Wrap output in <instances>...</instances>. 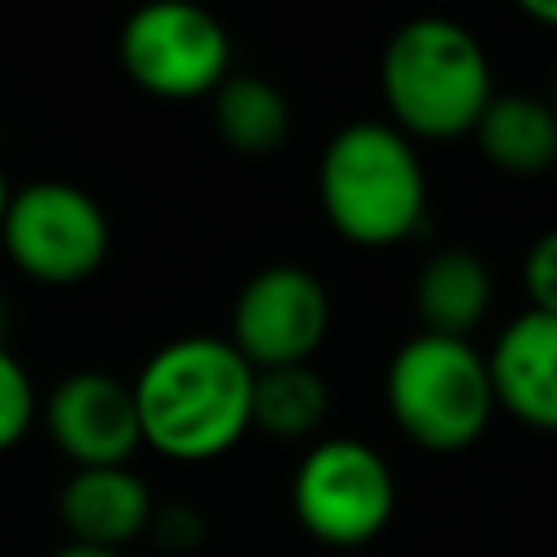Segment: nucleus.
<instances>
[{
    "label": "nucleus",
    "mask_w": 557,
    "mask_h": 557,
    "mask_svg": "<svg viewBox=\"0 0 557 557\" xmlns=\"http://www.w3.org/2000/svg\"><path fill=\"white\" fill-rule=\"evenodd\" d=\"M257 370L222 335H178L131 379L139 435L165 461L200 466L231 453L252 426Z\"/></svg>",
    "instance_id": "1"
},
{
    "label": "nucleus",
    "mask_w": 557,
    "mask_h": 557,
    "mask_svg": "<svg viewBox=\"0 0 557 557\" xmlns=\"http://www.w3.org/2000/svg\"><path fill=\"white\" fill-rule=\"evenodd\" d=\"M387 122L405 139L448 144L474 135L492 104V65L470 26L453 17H413L392 30L379 61Z\"/></svg>",
    "instance_id": "2"
},
{
    "label": "nucleus",
    "mask_w": 557,
    "mask_h": 557,
    "mask_svg": "<svg viewBox=\"0 0 557 557\" xmlns=\"http://www.w3.org/2000/svg\"><path fill=\"white\" fill-rule=\"evenodd\" d=\"M318 205L357 248H392L426 218V170L392 122H348L318 161Z\"/></svg>",
    "instance_id": "3"
},
{
    "label": "nucleus",
    "mask_w": 557,
    "mask_h": 557,
    "mask_svg": "<svg viewBox=\"0 0 557 557\" xmlns=\"http://www.w3.org/2000/svg\"><path fill=\"white\" fill-rule=\"evenodd\" d=\"M383 400L392 422L426 453L470 448L496 413L487 357L470 339L431 331H418L392 352Z\"/></svg>",
    "instance_id": "4"
},
{
    "label": "nucleus",
    "mask_w": 557,
    "mask_h": 557,
    "mask_svg": "<svg viewBox=\"0 0 557 557\" xmlns=\"http://www.w3.org/2000/svg\"><path fill=\"white\" fill-rule=\"evenodd\" d=\"M0 248L30 283L74 287L104 265L109 218L91 191L61 178H39L9 196Z\"/></svg>",
    "instance_id": "5"
},
{
    "label": "nucleus",
    "mask_w": 557,
    "mask_h": 557,
    "mask_svg": "<svg viewBox=\"0 0 557 557\" xmlns=\"http://www.w3.org/2000/svg\"><path fill=\"white\" fill-rule=\"evenodd\" d=\"M296 522L331 548H357L383 535L396 513V479L379 448L352 435L318 440L292 474Z\"/></svg>",
    "instance_id": "6"
},
{
    "label": "nucleus",
    "mask_w": 557,
    "mask_h": 557,
    "mask_svg": "<svg viewBox=\"0 0 557 557\" xmlns=\"http://www.w3.org/2000/svg\"><path fill=\"white\" fill-rule=\"evenodd\" d=\"M117 57L126 78L157 100L213 96L231 78L226 26L187 0H152L135 9L122 22Z\"/></svg>",
    "instance_id": "7"
},
{
    "label": "nucleus",
    "mask_w": 557,
    "mask_h": 557,
    "mask_svg": "<svg viewBox=\"0 0 557 557\" xmlns=\"http://www.w3.org/2000/svg\"><path fill=\"white\" fill-rule=\"evenodd\" d=\"M331 326V296L305 265L278 261L257 270L231 309V344L252 370L309 366Z\"/></svg>",
    "instance_id": "8"
},
{
    "label": "nucleus",
    "mask_w": 557,
    "mask_h": 557,
    "mask_svg": "<svg viewBox=\"0 0 557 557\" xmlns=\"http://www.w3.org/2000/svg\"><path fill=\"white\" fill-rule=\"evenodd\" d=\"M39 422L74 470L131 466L135 448L144 444L135 392L126 379L109 370L65 374L39 405Z\"/></svg>",
    "instance_id": "9"
},
{
    "label": "nucleus",
    "mask_w": 557,
    "mask_h": 557,
    "mask_svg": "<svg viewBox=\"0 0 557 557\" xmlns=\"http://www.w3.org/2000/svg\"><path fill=\"white\" fill-rule=\"evenodd\" d=\"M492 396L513 422L557 435V318L553 313H518L505 322L487 352Z\"/></svg>",
    "instance_id": "10"
},
{
    "label": "nucleus",
    "mask_w": 557,
    "mask_h": 557,
    "mask_svg": "<svg viewBox=\"0 0 557 557\" xmlns=\"http://www.w3.org/2000/svg\"><path fill=\"white\" fill-rule=\"evenodd\" d=\"M152 492L131 466H91L74 470L57 496V513L70 531V544L113 548L131 544L152 522Z\"/></svg>",
    "instance_id": "11"
},
{
    "label": "nucleus",
    "mask_w": 557,
    "mask_h": 557,
    "mask_svg": "<svg viewBox=\"0 0 557 557\" xmlns=\"http://www.w3.org/2000/svg\"><path fill=\"white\" fill-rule=\"evenodd\" d=\"M474 139L487 165H496L500 174L535 178L557 170V113L540 96L527 91L492 96V104L474 126Z\"/></svg>",
    "instance_id": "12"
},
{
    "label": "nucleus",
    "mask_w": 557,
    "mask_h": 557,
    "mask_svg": "<svg viewBox=\"0 0 557 557\" xmlns=\"http://www.w3.org/2000/svg\"><path fill=\"white\" fill-rule=\"evenodd\" d=\"M413 305L422 318V331L466 339L492 309V274L483 257L466 248H440L422 261L413 283Z\"/></svg>",
    "instance_id": "13"
},
{
    "label": "nucleus",
    "mask_w": 557,
    "mask_h": 557,
    "mask_svg": "<svg viewBox=\"0 0 557 557\" xmlns=\"http://www.w3.org/2000/svg\"><path fill=\"white\" fill-rule=\"evenodd\" d=\"M213 126L218 139L244 157H265L283 148L292 131V109L287 96L257 74H231L213 96Z\"/></svg>",
    "instance_id": "14"
},
{
    "label": "nucleus",
    "mask_w": 557,
    "mask_h": 557,
    "mask_svg": "<svg viewBox=\"0 0 557 557\" xmlns=\"http://www.w3.org/2000/svg\"><path fill=\"white\" fill-rule=\"evenodd\" d=\"M331 409V392L313 366L257 370L252 383V426L274 440H305L322 426Z\"/></svg>",
    "instance_id": "15"
},
{
    "label": "nucleus",
    "mask_w": 557,
    "mask_h": 557,
    "mask_svg": "<svg viewBox=\"0 0 557 557\" xmlns=\"http://www.w3.org/2000/svg\"><path fill=\"white\" fill-rule=\"evenodd\" d=\"M39 422V396L26 374V366L0 344V453L26 440V431Z\"/></svg>",
    "instance_id": "16"
},
{
    "label": "nucleus",
    "mask_w": 557,
    "mask_h": 557,
    "mask_svg": "<svg viewBox=\"0 0 557 557\" xmlns=\"http://www.w3.org/2000/svg\"><path fill=\"white\" fill-rule=\"evenodd\" d=\"M522 292L535 313L557 318V226L531 239V248L522 257Z\"/></svg>",
    "instance_id": "17"
},
{
    "label": "nucleus",
    "mask_w": 557,
    "mask_h": 557,
    "mask_svg": "<svg viewBox=\"0 0 557 557\" xmlns=\"http://www.w3.org/2000/svg\"><path fill=\"white\" fill-rule=\"evenodd\" d=\"M148 531L157 535V544L183 553V548H196V544L205 540V518H200V509L174 500V505H157V509H152Z\"/></svg>",
    "instance_id": "18"
},
{
    "label": "nucleus",
    "mask_w": 557,
    "mask_h": 557,
    "mask_svg": "<svg viewBox=\"0 0 557 557\" xmlns=\"http://www.w3.org/2000/svg\"><path fill=\"white\" fill-rule=\"evenodd\" d=\"M522 13L548 30H557V0H522Z\"/></svg>",
    "instance_id": "19"
},
{
    "label": "nucleus",
    "mask_w": 557,
    "mask_h": 557,
    "mask_svg": "<svg viewBox=\"0 0 557 557\" xmlns=\"http://www.w3.org/2000/svg\"><path fill=\"white\" fill-rule=\"evenodd\" d=\"M52 557H122L113 548H91V544H61Z\"/></svg>",
    "instance_id": "20"
},
{
    "label": "nucleus",
    "mask_w": 557,
    "mask_h": 557,
    "mask_svg": "<svg viewBox=\"0 0 557 557\" xmlns=\"http://www.w3.org/2000/svg\"><path fill=\"white\" fill-rule=\"evenodd\" d=\"M9 196H13V187H9V178H4V165H0V218H4V209H9Z\"/></svg>",
    "instance_id": "21"
},
{
    "label": "nucleus",
    "mask_w": 557,
    "mask_h": 557,
    "mask_svg": "<svg viewBox=\"0 0 557 557\" xmlns=\"http://www.w3.org/2000/svg\"><path fill=\"white\" fill-rule=\"evenodd\" d=\"M548 109L557 113V74H553V91H548Z\"/></svg>",
    "instance_id": "22"
},
{
    "label": "nucleus",
    "mask_w": 557,
    "mask_h": 557,
    "mask_svg": "<svg viewBox=\"0 0 557 557\" xmlns=\"http://www.w3.org/2000/svg\"><path fill=\"white\" fill-rule=\"evenodd\" d=\"M0 344H4V300H0Z\"/></svg>",
    "instance_id": "23"
}]
</instances>
